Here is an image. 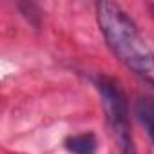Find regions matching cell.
I'll list each match as a JSON object with an SVG mask.
<instances>
[{
    "label": "cell",
    "instance_id": "6da1fadb",
    "mask_svg": "<svg viewBox=\"0 0 154 154\" xmlns=\"http://www.w3.org/2000/svg\"><path fill=\"white\" fill-rule=\"evenodd\" d=\"M100 29L112 49V53L131 69L149 72L154 69V53L140 36L136 26L129 20L125 11L112 2H100L96 6Z\"/></svg>",
    "mask_w": 154,
    "mask_h": 154
},
{
    "label": "cell",
    "instance_id": "7a4b0ae2",
    "mask_svg": "<svg viewBox=\"0 0 154 154\" xmlns=\"http://www.w3.org/2000/svg\"><path fill=\"white\" fill-rule=\"evenodd\" d=\"M98 91L102 96V105L111 127V132L114 136L116 147L120 154H136V147L131 136L129 129V109H127V98L122 91V87L109 78L98 80Z\"/></svg>",
    "mask_w": 154,
    "mask_h": 154
},
{
    "label": "cell",
    "instance_id": "3957f363",
    "mask_svg": "<svg viewBox=\"0 0 154 154\" xmlns=\"http://www.w3.org/2000/svg\"><path fill=\"white\" fill-rule=\"evenodd\" d=\"M63 145L71 154H96V149H98V141L93 132H82V134L69 136L65 138Z\"/></svg>",
    "mask_w": 154,
    "mask_h": 154
},
{
    "label": "cell",
    "instance_id": "277c9868",
    "mask_svg": "<svg viewBox=\"0 0 154 154\" xmlns=\"http://www.w3.org/2000/svg\"><path fill=\"white\" fill-rule=\"evenodd\" d=\"M136 116L149 132L150 140L154 141V100L152 98H140L136 102Z\"/></svg>",
    "mask_w": 154,
    "mask_h": 154
}]
</instances>
